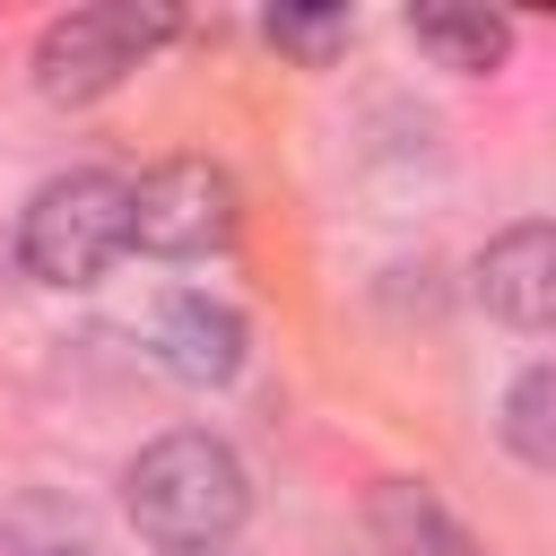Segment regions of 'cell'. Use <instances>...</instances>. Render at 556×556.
Masks as SVG:
<instances>
[{"mask_svg": "<svg viewBox=\"0 0 556 556\" xmlns=\"http://www.w3.org/2000/svg\"><path fill=\"white\" fill-rule=\"evenodd\" d=\"M122 504H130L139 539H156L165 556H208V547H226L235 521L252 513V478H243V460H235L217 434L182 426V434H156V443L130 460Z\"/></svg>", "mask_w": 556, "mask_h": 556, "instance_id": "1", "label": "cell"}, {"mask_svg": "<svg viewBox=\"0 0 556 556\" xmlns=\"http://www.w3.org/2000/svg\"><path fill=\"white\" fill-rule=\"evenodd\" d=\"M130 243V182L104 174V165H78V174H52L35 200H26V226H17V252L43 287H96Z\"/></svg>", "mask_w": 556, "mask_h": 556, "instance_id": "2", "label": "cell"}, {"mask_svg": "<svg viewBox=\"0 0 556 556\" xmlns=\"http://www.w3.org/2000/svg\"><path fill=\"white\" fill-rule=\"evenodd\" d=\"M174 35L165 9H139V0H96V9H70L43 26L35 43V87L52 104H96L104 87H122L156 43Z\"/></svg>", "mask_w": 556, "mask_h": 556, "instance_id": "3", "label": "cell"}, {"mask_svg": "<svg viewBox=\"0 0 556 556\" xmlns=\"http://www.w3.org/2000/svg\"><path fill=\"white\" fill-rule=\"evenodd\" d=\"M235 235V182L208 156H174L130 182V243L156 261H200Z\"/></svg>", "mask_w": 556, "mask_h": 556, "instance_id": "4", "label": "cell"}, {"mask_svg": "<svg viewBox=\"0 0 556 556\" xmlns=\"http://www.w3.org/2000/svg\"><path fill=\"white\" fill-rule=\"evenodd\" d=\"M478 304H486L495 321H513V330H547V313H556V235H547L539 217H521V226H504V235L486 243V261H478Z\"/></svg>", "mask_w": 556, "mask_h": 556, "instance_id": "5", "label": "cell"}, {"mask_svg": "<svg viewBox=\"0 0 556 556\" xmlns=\"http://www.w3.org/2000/svg\"><path fill=\"white\" fill-rule=\"evenodd\" d=\"M156 365L174 382H226L243 365V313L217 295H174L156 313Z\"/></svg>", "mask_w": 556, "mask_h": 556, "instance_id": "6", "label": "cell"}, {"mask_svg": "<svg viewBox=\"0 0 556 556\" xmlns=\"http://www.w3.org/2000/svg\"><path fill=\"white\" fill-rule=\"evenodd\" d=\"M374 530H382L391 556H469V539L443 521V504H434L426 486H408V478H391V486L374 495Z\"/></svg>", "mask_w": 556, "mask_h": 556, "instance_id": "7", "label": "cell"}, {"mask_svg": "<svg viewBox=\"0 0 556 556\" xmlns=\"http://www.w3.org/2000/svg\"><path fill=\"white\" fill-rule=\"evenodd\" d=\"M408 35L443 61V70H495L513 52V26L504 17H478V9H417Z\"/></svg>", "mask_w": 556, "mask_h": 556, "instance_id": "8", "label": "cell"}, {"mask_svg": "<svg viewBox=\"0 0 556 556\" xmlns=\"http://www.w3.org/2000/svg\"><path fill=\"white\" fill-rule=\"evenodd\" d=\"M504 443L521 452V469H547V460H556V374H547V365H530V374L513 382V400H504Z\"/></svg>", "mask_w": 556, "mask_h": 556, "instance_id": "9", "label": "cell"}, {"mask_svg": "<svg viewBox=\"0 0 556 556\" xmlns=\"http://www.w3.org/2000/svg\"><path fill=\"white\" fill-rule=\"evenodd\" d=\"M269 43L295 52L304 70H321V61L348 43V9H269Z\"/></svg>", "mask_w": 556, "mask_h": 556, "instance_id": "10", "label": "cell"}, {"mask_svg": "<svg viewBox=\"0 0 556 556\" xmlns=\"http://www.w3.org/2000/svg\"><path fill=\"white\" fill-rule=\"evenodd\" d=\"M35 556H87V547H35Z\"/></svg>", "mask_w": 556, "mask_h": 556, "instance_id": "11", "label": "cell"}, {"mask_svg": "<svg viewBox=\"0 0 556 556\" xmlns=\"http://www.w3.org/2000/svg\"><path fill=\"white\" fill-rule=\"evenodd\" d=\"M208 556H217V547H208Z\"/></svg>", "mask_w": 556, "mask_h": 556, "instance_id": "12", "label": "cell"}]
</instances>
